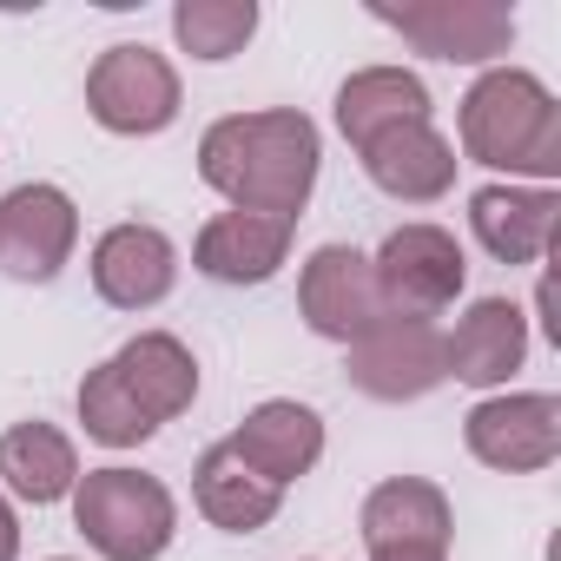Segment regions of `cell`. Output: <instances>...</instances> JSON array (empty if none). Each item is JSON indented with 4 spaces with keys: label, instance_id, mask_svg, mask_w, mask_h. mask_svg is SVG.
<instances>
[{
    "label": "cell",
    "instance_id": "12",
    "mask_svg": "<svg viewBox=\"0 0 561 561\" xmlns=\"http://www.w3.org/2000/svg\"><path fill=\"white\" fill-rule=\"evenodd\" d=\"M225 443L238 449L244 469H257L277 489H291L324 462V416L298 397H264L257 410H244V423Z\"/></svg>",
    "mask_w": 561,
    "mask_h": 561
},
{
    "label": "cell",
    "instance_id": "6",
    "mask_svg": "<svg viewBox=\"0 0 561 561\" xmlns=\"http://www.w3.org/2000/svg\"><path fill=\"white\" fill-rule=\"evenodd\" d=\"M462 443L482 469L535 476L561 456V397L548 390H495L462 416Z\"/></svg>",
    "mask_w": 561,
    "mask_h": 561
},
{
    "label": "cell",
    "instance_id": "17",
    "mask_svg": "<svg viewBox=\"0 0 561 561\" xmlns=\"http://www.w3.org/2000/svg\"><path fill=\"white\" fill-rule=\"evenodd\" d=\"M357 528H364V548H449L456 508L430 476H390L364 495Z\"/></svg>",
    "mask_w": 561,
    "mask_h": 561
},
{
    "label": "cell",
    "instance_id": "14",
    "mask_svg": "<svg viewBox=\"0 0 561 561\" xmlns=\"http://www.w3.org/2000/svg\"><path fill=\"white\" fill-rule=\"evenodd\" d=\"M561 225L554 185H482L469 192V231L495 264H541Z\"/></svg>",
    "mask_w": 561,
    "mask_h": 561
},
{
    "label": "cell",
    "instance_id": "1",
    "mask_svg": "<svg viewBox=\"0 0 561 561\" xmlns=\"http://www.w3.org/2000/svg\"><path fill=\"white\" fill-rule=\"evenodd\" d=\"M318 165H324L318 119L298 106L231 113V119H211L198 139V179L231 211H264L298 225V211L318 192Z\"/></svg>",
    "mask_w": 561,
    "mask_h": 561
},
{
    "label": "cell",
    "instance_id": "11",
    "mask_svg": "<svg viewBox=\"0 0 561 561\" xmlns=\"http://www.w3.org/2000/svg\"><path fill=\"white\" fill-rule=\"evenodd\" d=\"M87 271H93V291H100L113 311H152V305H165L172 285H179V244H172L159 225L126 218V225H106V231L93 238Z\"/></svg>",
    "mask_w": 561,
    "mask_h": 561
},
{
    "label": "cell",
    "instance_id": "9",
    "mask_svg": "<svg viewBox=\"0 0 561 561\" xmlns=\"http://www.w3.org/2000/svg\"><path fill=\"white\" fill-rule=\"evenodd\" d=\"M344 377L351 390L377 397V403H416L430 390L449 383L443 370V331L423 324V318H383L377 331H364L344 357Z\"/></svg>",
    "mask_w": 561,
    "mask_h": 561
},
{
    "label": "cell",
    "instance_id": "19",
    "mask_svg": "<svg viewBox=\"0 0 561 561\" xmlns=\"http://www.w3.org/2000/svg\"><path fill=\"white\" fill-rule=\"evenodd\" d=\"M113 370L126 383V397L152 416V423H172L192 410L198 397V357L172 337V331H139L113 351Z\"/></svg>",
    "mask_w": 561,
    "mask_h": 561
},
{
    "label": "cell",
    "instance_id": "7",
    "mask_svg": "<svg viewBox=\"0 0 561 561\" xmlns=\"http://www.w3.org/2000/svg\"><path fill=\"white\" fill-rule=\"evenodd\" d=\"M377 21L443 67H489L515 47V14L502 0H410V8H377Z\"/></svg>",
    "mask_w": 561,
    "mask_h": 561
},
{
    "label": "cell",
    "instance_id": "10",
    "mask_svg": "<svg viewBox=\"0 0 561 561\" xmlns=\"http://www.w3.org/2000/svg\"><path fill=\"white\" fill-rule=\"evenodd\" d=\"M80 244V205L34 179V185H14L0 198V271L21 277V285H54L60 264L73 257Z\"/></svg>",
    "mask_w": 561,
    "mask_h": 561
},
{
    "label": "cell",
    "instance_id": "15",
    "mask_svg": "<svg viewBox=\"0 0 561 561\" xmlns=\"http://www.w3.org/2000/svg\"><path fill=\"white\" fill-rule=\"evenodd\" d=\"M291 218H264V211H218L192 238V264L211 285H271L291 257Z\"/></svg>",
    "mask_w": 561,
    "mask_h": 561
},
{
    "label": "cell",
    "instance_id": "2",
    "mask_svg": "<svg viewBox=\"0 0 561 561\" xmlns=\"http://www.w3.org/2000/svg\"><path fill=\"white\" fill-rule=\"evenodd\" d=\"M456 133H462V159L508 172V185L561 179V100L528 67H489L456 106Z\"/></svg>",
    "mask_w": 561,
    "mask_h": 561
},
{
    "label": "cell",
    "instance_id": "13",
    "mask_svg": "<svg viewBox=\"0 0 561 561\" xmlns=\"http://www.w3.org/2000/svg\"><path fill=\"white\" fill-rule=\"evenodd\" d=\"M528 364V311L515 298H476L456 331H443V370L469 390H508Z\"/></svg>",
    "mask_w": 561,
    "mask_h": 561
},
{
    "label": "cell",
    "instance_id": "8",
    "mask_svg": "<svg viewBox=\"0 0 561 561\" xmlns=\"http://www.w3.org/2000/svg\"><path fill=\"white\" fill-rule=\"evenodd\" d=\"M298 318L324 337V344H357L364 331H377L390 318L383 291H377V271L357 244H318L298 271Z\"/></svg>",
    "mask_w": 561,
    "mask_h": 561
},
{
    "label": "cell",
    "instance_id": "26",
    "mask_svg": "<svg viewBox=\"0 0 561 561\" xmlns=\"http://www.w3.org/2000/svg\"><path fill=\"white\" fill-rule=\"evenodd\" d=\"M47 561H73V554H47Z\"/></svg>",
    "mask_w": 561,
    "mask_h": 561
},
{
    "label": "cell",
    "instance_id": "25",
    "mask_svg": "<svg viewBox=\"0 0 561 561\" xmlns=\"http://www.w3.org/2000/svg\"><path fill=\"white\" fill-rule=\"evenodd\" d=\"M370 561H449V548H370Z\"/></svg>",
    "mask_w": 561,
    "mask_h": 561
},
{
    "label": "cell",
    "instance_id": "21",
    "mask_svg": "<svg viewBox=\"0 0 561 561\" xmlns=\"http://www.w3.org/2000/svg\"><path fill=\"white\" fill-rule=\"evenodd\" d=\"M430 119V87L410 67H364L337 87V133L364 152L370 139L397 133V126H423Z\"/></svg>",
    "mask_w": 561,
    "mask_h": 561
},
{
    "label": "cell",
    "instance_id": "5",
    "mask_svg": "<svg viewBox=\"0 0 561 561\" xmlns=\"http://www.w3.org/2000/svg\"><path fill=\"white\" fill-rule=\"evenodd\" d=\"M370 271H377V291H383L390 318H423V324H430L436 311H449V305L462 298V285H469V257H462L456 231H443V225H430V218L397 225V231L377 244Z\"/></svg>",
    "mask_w": 561,
    "mask_h": 561
},
{
    "label": "cell",
    "instance_id": "3",
    "mask_svg": "<svg viewBox=\"0 0 561 561\" xmlns=\"http://www.w3.org/2000/svg\"><path fill=\"white\" fill-rule=\"evenodd\" d=\"M67 502H73V528L87 535V548L100 561H159L179 535L172 489L146 469H126V462L87 469Z\"/></svg>",
    "mask_w": 561,
    "mask_h": 561
},
{
    "label": "cell",
    "instance_id": "4",
    "mask_svg": "<svg viewBox=\"0 0 561 561\" xmlns=\"http://www.w3.org/2000/svg\"><path fill=\"white\" fill-rule=\"evenodd\" d=\"M185 93H179V67L165 54H152L146 41H119L93 60L87 73V113L119 133V139H152L179 119Z\"/></svg>",
    "mask_w": 561,
    "mask_h": 561
},
{
    "label": "cell",
    "instance_id": "24",
    "mask_svg": "<svg viewBox=\"0 0 561 561\" xmlns=\"http://www.w3.org/2000/svg\"><path fill=\"white\" fill-rule=\"evenodd\" d=\"M0 561H21V515L8 495H0Z\"/></svg>",
    "mask_w": 561,
    "mask_h": 561
},
{
    "label": "cell",
    "instance_id": "22",
    "mask_svg": "<svg viewBox=\"0 0 561 561\" xmlns=\"http://www.w3.org/2000/svg\"><path fill=\"white\" fill-rule=\"evenodd\" d=\"M257 34V0H179L172 8V41L179 54L218 67L231 54H244Z\"/></svg>",
    "mask_w": 561,
    "mask_h": 561
},
{
    "label": "cell",
    "instance_id": "23",
    "mask_svg": "<svg viewBox=\"0 0 561 561\" xmlns=\"http://www.w3.org/2000/svg\"><path fill=\"white\" fill-rule=\"evenodd\" d=\"M80 423H87V436H93L100 449H139V443H152V436H159V423L126 397V383H119L113 357L87 370V383H80Z\"/></svg>",
    "mask_w": 561,
    "mask_h": 561
},
{
    "label": "cell",
    "instance_id": "16",
    "mask_svg": "<svg viewBox=\"0 0 561 561\" xmlns=\"http://www.w3.org/2000/svg\"><path fill=\"white\" fill-rule=\"evenodd\" d=\"M357 159H364L370 185H377L383 198H397V205H436V198H449L456 165H462L456 146L436 133V119H423V126H397V133L370 139Z\"/></svg>",
    "mask_w": 561,
    "mask_h": 561
},
{
    "label": "cell",
    "instance_id": "18",
    "mask_svg": "<svg viewBox=\"0 0 561 561\" xmlns=\"http://www.w3.org/2000/svg\"><path fill=\"white\" fill-rule=\"evenodd\" d=\"M73 482H80V449L67 430H54L41 416L0 430V495L47 508V502H67Z\"/></svg>",
    "mask_w": 561,
    "mask_h": 561
},
{
    "label": "cell",
    "instance_id": "20",
    "mask_svg": "<svg viewBox=\"0 0 561 561\" xmlns=\"http://www.w3.org/2000/svg\"><path fill=\"white\" fill-rule=\"evenodd\" d=\"M192 495H198V515H205L211 528H225V535H257V528L277 522V508H285V489L264 482L257 469H244L231 443H211V449L198 456Z\"/></svg>",
    "mask_w": 561,
    "mask_h": 561
}]
</instances>
